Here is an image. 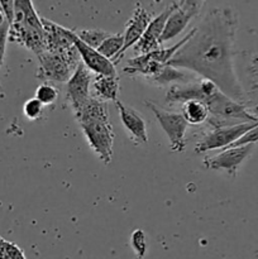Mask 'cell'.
<instances>
[{
    "label": "cell",
    "instance_id": "6da1fadb",
    "mask_svg": "<svg viewBox=\"0 0 258 259\" xmlns=\"http://www.w3.org/2000/svg\"><path fill=\"white\" fill-rule=\"evenodd\" d=\"M237 29L238 15L232 8H211L168 65L211 81L224 95L245 105L247 94L234 67Z\"/></svg>",
    "mask_w": 258,
    "mask_h": 259
},
{
    "label": "cell",
    "instance_id": "7a4b0ae2",
    "mask_svg": "<svg viewBox=\"0 0 258 259\" xmlns=\"http://www.w3.org/2000/svg\"><path fill=\"white\" fill-rule=\"evenodd\" d=\"M75 118L88 141L89 147L104 164H110L115 136L106 104L90 99Z\"/></svg>",
    "mask_w": 258,
    "mask_h": 259
},
{
    "label": "cell",
    "instance_id": "3957f363",
    "mask_svg": "<svg viewBox=\"0 0 258 259\" xmlns=\"http://www.w3.org/2000/svg\"><path fill=\"white\" fill-rule=\"evenodd\" d=\"M39 66L37 77L45 82H67L80 65V55L76 47L63 52H43L37 56Z\"/></svg>",
    "mask_w": 258,
    "mask_h": 259
},
{
    "label": "cell",
    "instance_id": "277c9868",
    "mask_svg": "<svg viewBox=\"0 0 258 259\" xmlns=\"http://www.w3.org/2000/svg\"><path fill=\"white\" fill-rule=\"evenodd\" d=\"M194 33L195 28H192L180 42L171 46V47L158 48V50L153 51V52L151 53H147V55L136 56V57L131 58V60H128V63H126L125 67L123 68V71L126 75H141L147 77L148 80L154 77V76H157L161 72L162 68H163L164 66L168 65L169 61H171L172 58H174V56L181 50L182 46L194 35Z\"/></svg>",
    "mask_w": 258,
    "mask_h": 259
},
{
    "label": "cell",
    "instance_id": "5b68a950",
    "mask_svg": "<svg viewBox=\"0 0 258 259\" xmlns=\"http://www.w3.org/2000/svg\"><path fill=\"white\" fill-rule=\"evenodd\" d=\"M144 104L153 113L161 128L166 133L169 141V149L176 153L184 152L186 147V131L189 124L186 123L182 114L166 110L153 101L146 100Z\"/></svg>",
    "mask_w": 258,
    "mask_h": 259
},
{
    "label": "cell",
    "instance_id": "8992f818",
    "mask_svg": "<svg viewBox=\"0 0 258 259\" xmlns=\"http://www.w3.org/2000/svg\"><path fill=\"white\" fill-rule=\"evenodd\" d=\"M258 125L257 123H243L229 126H220L205 134L195 147L196 153H205L215 149H225L239 141L245 133Z\"/></svg>",
    "mask_w": 258,
    "mask_h": 259
},
{
    "label": "cell",
    "instance_id": "52a82bcc",
    "mask_svg": "<svg viewBox=\"0 0 258 259\" xmlns=\"http://www.w3.org/2000/svg\"><path fill=\"white\" fill-rule=\"evenodd\" d=\"M204 2H172V10L162 33L159 45L174 39L187 28L189 23L201 12Z\"/></svg>",
    "mask_w": 258,
    "mask_h": 259
},
{
    "label": "cell",
    "instance_id": "ba28073f",
    "mask_svg": "<svg viewBox=\"0 0 258 259\" xmlns=\"http://www.w3.org/2000/svg\"><path fill=\"white\" fill-rule=\"evenodd\" d=\"M91 81H93V75L85 67V65L82 62H80V65L76 68L73 75L66 82L67 83V88H66V99H67L68 105H70L73 115H77L91 99Z\"/></svg>",
    "mask_w": 258,
    "mask_h": 259
},
{
    "label": "cell",
    "instance_id": "9c48e42d",
    "mask_svg": "<svg viewBox=\"0 0 258 259\" xmlns=\"http://www.w3.org/2000/svg\"><path fill=\"white\" fill-rule=\"evenodd\" d=\"M254 146L255 144H247V146L222 149L215 156L205 157L204 164L206 168L225 171L232 177H235L243 162L252 154Z\"/></svg>",
    "mask_w": 258,
    "mask_h": 259
},
{
    "label": "cell",
    "instance_id": "30bf717a",
    "mask_svg": "<svg viewBox=\"0 0 258 259\" xmlns=\"http://www.w3.org/2000/svg\"><path fill=\"white\" fill-rule=\"evenodd\" d=\"M152 15L147 12L143 8V5L137 3L136 7H134L133 14L129 18V20L126 22L125 29H124V46L121 48V51L119 52V55L116 56V58L114 60V65L118 63L119 61L123 58L124 53L129 50L131 47H134L137 45L139 39L142 38V35L146 32L147 27L149 25V23L152 22Z\"/></svg>",
    "mask_w": 258,
    "mask_h": 259
},
{
    "label": "cell",
    "instance_id": "8fae6325",
    "mask_svg": "<svg viewBox=\"0 0 258 259\" xmlns=\"http://www.w3.org/2000/svg\"><path fill=\"white\" fill-rule=\"evenodd\" d=\"M171 10L172 3L169 5H167L157 17H154L152 19V22L147 27L144 34L142 35L141 39L133 47L134 53L137 56L147 55V53H151L153 51L158 50L159 46H161L159 45V40H161L162 33H163L164 27H166L167 19H168L169 14H171Z\"/></svg>",
    "mask_w": 258,
    "mask_h": 259
},
{
    "label": "cell",
    "instance_id": "7c38bea8",
    "mask_svg": "<svg viewBox=\"0 0 258 259\" xmlns=\"http://www.w3.org/2000/svg\"><path fill=\"white\" fill-rule=\"evenodd\" d=\"M72 39L73 45H75L76 50H77L78 55H80V60L82 61L85 67L90 72L103 76H118L115 65L110 60H108L103 55H100L96 50H94V48L89 47L88 45L81 42L77 38V35H76L75 30H73Z\"/></svg>",
    "mask_w": 258,
    "mask_h": 259
},
{
    "label": "cell",
    "instance_id": "4fadbf2b",
    "mask_svg": "<svg viewBox=\"0 0 258 259\" xmlns=\"http://www.w3.org/2000/svg\"><path fill=\"white\" fill-rule=\"evenodd\" d=\"M116 109L120 115L121 123L129 134V138L134 144H146L148 142L147 121L136 109L125 105L118 100L115 103Z\"/></svg>",
    "mask_w": 258,
    "mask_h": 259
},
{
    "label": "cell",
    "instance_id": "5bb4252c",
    "mask_svg": "<svg viewBox=\"0 0 258 259\" xmlns=\"http://www.w3.org/2000/svg\"><path fill=\"white\" fill-rule=\"evenodd\" d=\"M46 34V51L48 52H63L75 47L73 45V30L58 25L57 23L42 18Z\"/></svg>",
    "mask_w": 258,
    "mask_h": 259
},
{
    "label": "cell",
    "instance_id": "9a60e30c",
    "mask_svg": "<svg viewBox=\"0 0 258 259\" xmlns=\"http://www.w3.org/2000/svg\"><path fill=\"white\" fill-rule=\"evenodd\" d=\"M119 90H120V88H119L118 76H93L90 95L94 100L104 104L113 101L115 104L118 101Z\"/></svg>",
    "mask_w": 258,
    "mask_h": 259
},
{
    "label": "cell",
    "instance_id": "2e32d148",
    "mask_svg": "<svg viewBox=\"0 0 258 259\" xmlns=\"http://www.w3.org/2000/svg\"><path fill=\"white\" fill-rule=\"evenodd\" d=\"M181 114L190 125H201L209 120L210 111L206 104L200 100H189L181 105Z\"/></svg>",
    "mask_w": 258,
    "mask_h": 259
},
{
    "label": "cell",
    "instance_id": "e0dca14e",
    "mask_svg": "<svg viewBox=\"0 0 258 259\" xmlns=\"http://www.w3.org/2000/svg\"><path fill=\"white\" fill-rule=\"evenodd\" d=\"M189 80H190V76L187 75L186 72H182L181 68H176L167 65L162 68V71L158 73V75L149 78L148 81H151V82L153 83H157V85L166 86V85H169V83L177 85V83L189 82Z\"/></svg>",
    "mask_w": 258,
    "mask_h": 259
},
{
    "label": "cell",
    "instance_id": "ac0fdd59",
    "mask_svg": "<svg viewBox=\"0 0 258 259\" xmlns=\"http://www.w3.org/2000/svg\"><path fill=\"white\" fill-rule=\"evenodd\" d=\"M124 46V35L123 34H110L100 46L96 51H98L100 55H103L104 57H106L108 60H110L111 62H114V60L116 58V56L119 55V52L121 51Z\"/></svg>",
    "mask_w": 258,
    "mask_h": 259
},
{
    "label": "cell",
    "instance_id": "d6986e66",
    "mask_svg": "<svg viewBox=\"0 0 258 259\" xmlns=\"http://www.w3.org/2000/svg\"><path fill=\"white\" fill-rule=\"evenodd\" d=\"M75 33L81 42H83L94 50H98L99 46L110 35L103 29H80L76 30Z\"/></svg>",
    "mask_w": 258,
    "mask_h": 259
},
{
    "label": "cell",
    "instance_id": "ffe728a7",
    "mask_svg": "<svg viewBox=\"0 0 258 259\" xmlns=\"http://www.w3.org/2000/svg\"><path fill=\"white\" fill-rule=\"evenodd\" d=\"M35 99L43 106L52 105L58 98V89L52 82H43L35 90Z\"/></svg>",
    "mask_w": 258,
    "mask_h": 259
},
{
    "label": "cell",
    "instance_id": "44dd1931",
    "mask_svg": "<svg viewBox=\"0 0 258 259\" xmlns=\"http://www.w3.org/2000/svg\"><path fill=\"white\" fill-rule=\"evenodd\" d=\"M0 259H27L24 252L15 243L0 237Z\"/></svg>",
    "mask_w": 258,
    "mask_h": 259
},
{
    "label": "cell",
    "instance_id": "7402d4cb",
    "mask_svg": "<svg viewBox=\"0 0 258 259\" xmlns=\"http://www.w3.org/2000/svg\"><path fill=\"white\" fill-rule=\"evenodd\" d=\"M131 245L133 248L134 253L139 259H142L146 255L148 245H147L146 234L142 229H136L131 235Z\"/></svg>",
    "mask_w": 258,
    "mask_h": 259
},
{
    "label": "cell",
    "instance_id": "603a6c76",
    "mask_svg": "<svg viewBox=\"0 0 258 259\" xmlns=\"http://www.w3.org/2000/svg\"><path fill=\"white\" fill-rule=\"evenodd\" d=\"M43 108L45 106L37 99L32 98L24 103V105H23V113H24L25 118L29 119V120H38V119L42 118Z\"/></svg>",
    "mask_w": 258,
    "mask_h": 259
},
{
    "label": "cell",
    "instance_id": "cb8c5ba5",
    "mask_svg": "<svg viewBox=\"0 0 258 259\" xmlns=\"http://www.w3.org/2000/svg\"><path fill=\"white\" fill-rule=\"evenodd\" d=\"M8 35H9V23L5 22L4 24L0 25V71H2L5 58V52H7ZM0 90H2V85H0Z\"/></svg>",
    "mask_w": 258,
    "mask_h": 259
},
{
    "label": "cell",
    "instance_id": "d4e9b609",
    "mask_svg": "<svg viewBox=\"0 0 258 259\" xmlns=\"http://www.w3.org/2000/svg\"><path fill=\"white\" fill-rule=\"evenodd\" d=\"M255 143H258V125H255L254 128L250 129V131L248 132V133H245L239 141L235 142L234 144H232V146L228 147V148H233V147H242V146H247V144H255Z\"/></svg>",
    "mask_w": 258,
    "mask_h": 259
},
{
    "label": "cell",
    "instance_id": "484cf974",
    "mask_svg": "<svg viewBox=\"0 0 258 259\" xmlns=\"http://www.w3.org/2000/svg\"><path fill=\"white\" fill-rule=\"evenodd\" d=\"M0 7H2L3 13H4L5 18H7L9 25L12 24L13 19H14V2L12 0H0Z\"/></svg>",
    "mask_w": 258,
    "mask_h": 259
}]
</instances>
